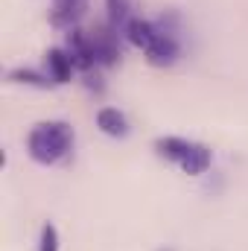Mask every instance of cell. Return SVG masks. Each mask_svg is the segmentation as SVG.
<instances>
[{"label": "cell", "instance_id": "7", "mask_svg": "<svg viewBox=\"0 0 248 251\" xmlns=\"http://www.w3.org/2000/svg\"><path fill=\"white\" fill-rule=\"evenodd\" d=\"M105 9H108V29H111L117 38H125V29H128V24L134 21V15H131V0H105Z\"/></svg>", "mask_w": 248, "mask_h": 251}, {"label": "cell", "instance_id": "9", "mask_svg": "<svg viewBox=\"0 0 248 251\" xmlns=\"http://www.w3.org/2000/svg\"><path fill=\"white\" fill-rule=\"evenodd\" d=\"M38 251H59V228H56L53 222H44V225H41Z\"/></svg>", "mask_w": 248, "mask_h": 251}, {"label": "cell", "instance_id": "5", "mask_svg": "<svg viewBox=\"0 0 248 251\" xmlns=\"http://www.w3.org/2000/svg\"><path fill=\"white\" fill-rule=\"evenodd\" d=\"M155 149H158L161 158H167V161L184 167V161L193 155L196 143H193V140H184V137H158V140H155Z\"/></svg>", "mask_w": 248, "mask_h": 251}, {"label": "cell", "instance_id": "6", "mask_svg": "<svg viewBox=\"0 0 248 251\" xmlns=\"http://www.w3.org/2000/svg\"><path fill=\"white\" fill-rule=\"evenodd\" d=\"M97 126H99V131L108 134V137H125V134L131 131L128 117H125L120 108H99V111H97Z\"/></svg>", "mask_w": 248, "mask_h": 251}, {"label": "cell", "instance_id": "8", "mask_svg": "<svg viewBox=\"0 0 248 251\" xmlns=\"http://www.w3.org/2000/svg\"><path fill=\"white\" fill-rule=\"evenodd\" d=\"M9 82H15V85H32V88H50L53 85V79L47 76V73H38V70H24V67H18V70H9Z\"/></svg>", "mask_w": 248, "mask_h": 251}, {"label": "cell", "instance_id": "4", "mask_svg": "<svg viewBox=\"0 0 248 251\" xmlns=\"http://www.w3.org/2000/svg\"><path fill=\"white\" fill-rule=\"evenodd\" d=\"M85 6L88 0H53V26H62V29H76L79 18L85 15Z\"/></svg>", "mask_w": 248, "mask_h": 251}, {"label": "cell", "instance_id": "3", "mask_svg": "<svg viewBox=\"0 0 248 251\" xmlns=\"http://www.w3.org/2000/svg\"><path fill=\"white\" fill-rule=\"evenodd\" d=\"M44 62H47V76L53 79V85H64V82H70V76H73V70H76V64H73L70 53H67L64 47H53V50H47Z\"/></svg>", "mask_w": 248, "mask_h": 251}, {"label": "cell", "instance_id": "2", "mask_svg": "<svg viewBox=\"0 0 248 251\" xmlns=\"http://www.w3.org/2000/svg\"><path fill=\"white\" fill-rule=\"evenodd\" d=\"M67 53H70V59L73 64L79 67V70H91V67H97V56H94V38L91 35H85V32H79V29H70V35H67V47H64Z\"/></svg>", "mask_w": 248, "mask_h": 251}, {"label": "cell", "instance_id": "1", "mask_svg": "<svg viewBox=\"0 0 248 251\" xmlns=\"http://www.w3.org/2000/svg\"><path fill=\"white\" fill-rule=\"evenodd\" d=\"M73 140H76V134H73L70 123H64V120H47V123L32 126V131L26 137V152H29V158L35 164L53 167V164H59V161H64L70 155Z\"/></svg>", "mask_w": 248, "mask_h": 251}]
</instances>
